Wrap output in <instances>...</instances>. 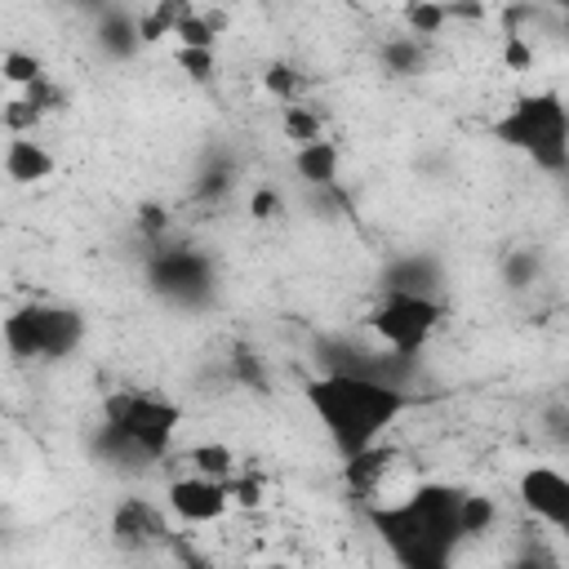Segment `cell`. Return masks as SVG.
<instances>
[{"mask_svg":"<svg viewBox=\"0 0 569 569\" xmlns=\"http://www.w3.org/2000/svg\"><path fill=\"white\" fill-rule=\"evenodd\" d=\"M462 493L458 485L427 480L396 502H369L365 520L396 560V569H453L462 533Z\"/></svg>","mask_w":569,"mask_h":569,"instance_id":"6da1fadb","label":"cell"},{"mask_svg":"<svg viewBox=\"0 0 569 569\" xmlns=\"http://www.w3.org/2000/svg\"><path fill=\"white\" fill-rule=\"evenodd\" d=\"M182 427V405L160 391H111L89 431V458L116 471H147L173 453Z\"/></svg>","mask_w":569,"mask_h":569,"instance_id":"7a4b0ae2","label":"cell"},{"mask_svg":"<svg viewBox=\"0 0 569 569\" xmlns=\"http://www.w3.org/2000/svg\"><path fill=\"white\" fill-rule=\"evenodd\" d=\"M302 400L316 413V422L325 427L329 445L338 449V458H356L365 449H373L382 440V431L405 418L413 409V391L400 387H382L369 378H338V373H316L302 382Z\"/></svg>","mask_w":569,"mask_h":569,"instance_id":"3957f363","label":"cell"},{"mask_svg":"<svg viewBox=\"0 0 569 569\" xmlns=\"http://www.w3.org/2000/svg\"><path fill=\"white\" fill-rule=\"evenodd\" d=\"M489 138L520 160H529L542 178L569 182V102L556 89H533L507 102V111L489 124Z\"/></svg>","mask_w":569,"mask_h":569,"instance_id":"277c9868","label":"cell"},{"mask_svg":"<svg viewBox=\"0 0 569 569\" xmlns=\"http://www.w3.org/2000/svg\"><path fill=\"white\" fill-rule=\"evenodd\" d=\"M89 338V320L71 302H49L31 298L4 316V347L13 360H36V365H58L71 360Z\"/></svg>","mask_w":569,"mask_h":569,"instance_id":"5b68a950","label":"cell"},{"mask_svg":"<svg viewBox=\"0 0 569 569\" xmlns=\"http://www.w3.org/2000/svg\"><path fill=\"white\" fill-rule=\"evenodd\" d=\"M147 289L173 311H209L218 298V262L191 240H160L142 253Z\"/></svg>","mask_w":569,"mask_h":569,"instance_id":"8992f818","label":"cell"},{"mask_svg":"<svg viewBox=\"0 0 569 569\" xmlns=\"http://www.w3.org/2000/svg\"><path fill=\"white\" fill-rule=\"evenodd\" d=\"M311 360L320 373H338V378H369L382 387H400L413 391L422 378V360H405L396 351H387L382 342H365L351 333H320L311 342Z\"/></svg>","mask_w":569,"mask_h":569,"instance_id":"52a82bcc","label":"cell"},{"mask_svg":"<svg viewBox=\"0 0 569 569\" xmlns=\"http://www.w3.org/2000/svg\"><path fill=\"white\" fill-rule=\"evenodd\" d=\"M445 320V298H413V293H378V302L365 316V329L373 342L405 360H422L427 342L436 338Z\"/></svg>","mask_w":569,"mask_h":569,"instance_id":"ba28073f","label":"cell"},{"mask_svg":"<svg viewBox=\"0 0 569 569\" xmlns=\"http://www.w3.org/2000/svg\"><path fill=\"white\" fill-rule=\"evenodd\" d=\"M173 511L156 507L151 498L142 493H124L111 516H107V542L120 551V556H151L160 547H173V525H169Z\"/></svg>","mask_w":569,"mask_h":569,"instance_id":"9c48e42d","label":"cell"},{"mask_svg":"<svg viewBox=\"0 0 569 569\" xmlns=\"http://www.w3.org/2000/svg\"><path fill=\"white\" fill-rule=\"evenodd\" d=\"M516 498L533 520H542L569 538V476L560 467H547V462L525 467L516 480Z\"/></svg>","mask_w":569,"mask_h":569,"instance_id":"30bf717a","label":"cell"},{"mask_svg":"<svg viewBox=\"0 0 569 569\" xmlns=\"http://www.w3.org/2000/svg\"><path fill=\"white\" fill-rule=\"evenodd\" d=\"M445 258L431 249H409L391 253L378 271V293H413V298H440L445 293Z\"/></svg>","mask_w":569,"mask_h":569,"instance_id":"8fae6325","label":"cell"},{"mask_svg":"<svg viewBox=\"0 0 569 569\" xmlns=\"http://www.w3.org/2000/svg\"><path fill=\"white\" fill-rule=\"evenodd\" d=\"M236 493H231V480H204V476H178L169 480L164 489V507L182 520V525H213L231 511Z\"/></svg>","mask_w":569,"mask_h":569,"instance_id":"7c38bea8","label":"cell"},{"mask_svg":"<svg viewBox=\"0 0 569 569\" xmlns=\"http://www.w3.org/2000/svg\"><path fill=\"white\" fill-rule=\"evenodd\" d=\"M93 49L107 62H129L142 49V31H138V13L133 9H93Z\"/></svg>","mask_w":569,"mask_h":569,"instance_id":"4fadbf2b","label":"cell"},{"mask_svg":"<svg viewBox=\"0 0 569 569\" xmlns=\"http://www.w3.org/2000/svg\"><path fill=\"white\" fill-rule=\"evenodd\" d=\"M240 182V160L227 151V147H209L196 164V178H191V196L200 204H222Z\"/></svg>","mask_w":569,"mask_h":569,"instance_id":"5bb4252c","label":"cell"},{"mask_svg":"<svg viewBox=\"0 0 569 569\" xmlns=\"http://www.w3.org/2000/svg\"><path fill=\"white\" fill-rule=\"evenodd\" d=\"M53 173H58V160L40 138H9L4 142V178L9 182L36 187V182H44Z\"/></svg>","mask_w":569,"mask_h":569,"instance_id":"9a60e30c","label":"cell"},{"mask_svg":"<svg viewBox=\"0 0 569 569\" xmlns=\"http://www.w3.org/2000/svg\"><path fill=\"white\" fill-rule=\"evenodd\" d=\"M293 173L311 187V191H338V173H342V151L333 138L293 147Z\"/></svg>","mask_w":569,"mask_h":569,"instance_id":"2e32d148","label":"cell"},{"mask_svg":"<svg viewBox=\"0 0 569 569\" xmlns=\"http://www.w3.org/2000/svg\"><path fill=\"white\" fill-rule=\"evenodd\" d=\"M427 62H431V40H418V36H409V31L387 36V40L378 44V67H382L391 80H413V76L427 71Z\"/></svg>","mask_w":569,"mask_h":569,"instance_id":"e0dca14e","label":"cell"},{"mask_svg":"<svg viewBox=\"0 0 569 569\" xmlns=\"http://www.w3.org/2000/svg\"><path fill=\"white\" fill-rule=\"evenodd\" d=\"M391 462H396V449H387V445H373V449L347 458V462H342V480H347L351 498H373L378 485L387 480Z\"/></svg>","mask_w":569,"mask_h":569,"instance_id":"ac0fdd59","label":"cell"},{"mask_svg":"<svg viewBox=\"0 0 569 569\" xmlns=\"http://www.w3.org/2000/svg\"><path fill=\"white\" fill-rule=\"evenodd\" d=\"M182 458H187L191 476H204V480H236L240 476V462H236L231 445H222V440H200Z\"/></svg>","mask_w":569,"mask_h":569,"instance_id":"d6986e66","label":"cell"},{"mask_svg":"<svg viewBox=\"0 0 569 569\" xmlns=\"http://www.w3.org/2000/svg\"><path fill=\"white\" fill-rule=\"evenodd\" d=\"M227 378H231L236 387L253 391V396H267V391H271V378H267L262 356H258L253 347H244V342L231 347V356H227Z\"/></svg>","mask_w":569,"mask_h":569,"instance_id":"ffe728a7","label":"cell"},{"mask_svg":"<svg viewBox=\"0 0 569 569\" xmlns=\"http://www.w3.org/2000/svg\"><path fill=\"white\" fill-rule=\"evenodd\" d=\"M498 271H502V284H507L511 293H525V289H533L538 276H542V253H538V249H511V253H502Z\"/></svg>","mask_w":569,"mask_h":569,"instance_id":"44dd1931","label":"cell"},{"mask_svg":"<svg viewBox=\"0 0 569 569\" xmlns=\"http://www.w3.org/2000/svg\"><path fill=\"white\" fill-rule=\"evenodd\" d=\"M400 18H405V31H409V36H418V40H431V36H440V31H445V22H453V18H449V4H440V0L405 4V9H400Z\"/></svg>","mask_w":569,"mask_h":569,"instance_id":"7402d4cb","label":"cell"},{"mask_svg":"<svg viewBox=\"0 0 569 569\" xmlns=\"http://www.w3.org/2000/svg\"><path fill=\"white\" fill-rule=\"evenodd\" d=\"M0 76L9 80V84H18L22 93L31 89V84H40L49 71H44V62L36 58V53H27V49H18V44H9L4 53H0Z\"/></svg>","mask_w":569,"mask_h":569,"instance_id":"603a6c76","label":"cell"},{"mask_svg":"<svg viewBox=\"0 0 569 569\" xmlns=\"http://www.w3.org/2000/svg\"><path fill=\"white\" fill-rule=\"evenodd\" d=\"M280 129H284V142H293V147H307V142H320L325 138L320 116L311 107H302V102L280 107Z\"/></svg>","mask_w":569,"mask_h":569,"instance_id":"cb8c5ba5","label":"cell"},{"mask_svg":"<svg viewBox=\"0 0 569 569\" xmlns=\"http://www.w3.org/2000/svg\"><path fill=\"white\" fill-rule=\"evenodd\" d=\"M262 89L289 107V102H298V93H302V71H298L293 62H280V58H276V62L262 67Z\"/></svg>","mask_w":569,"mask_h":569,"instance_id":"d4e9b609","label":"cell"},{"mask_svg":"<svg viewBox=\"0 0 569 569\" xmlns=\"http://www.w3.org/2000/svg\"><path fill=\"white\" fill-rule=\"evenodd\" d=\"M493 520H498L493 498H485V493H462V533H467V542H471V538H485V533L493 529Z\"/></svg>","mask_w":569,"mask_h":569,"instance_id":"484cf974","label":"cell"},{"mask_svg":"<svg viewBox=\"0 0 569 569\" xmlns=\"http://www.w3.org/2000/svg\"><path fill=\"white\" fill-rule=\"evenodd\" d=\"M40 120H44V111L31 107L27 98H9V102H4V133H9V138H36Z\"/></svg>","mask_w":569,"mask_h":569,"instance_id":"4316f807","label":"cell"},{"mask_svg":"<svg viewBox=\"0 0 569 569\" xmlns=\"http://www.w3.org/2000/svg\"><path fill=\"white\" fill-rule=\"evenodd\" d=\"M173 58H178L182 76L196 80V84H209L218 76V49H178Z\"/></svg>","mask_w":569,"mask_h":569,"instance_id":"83f0119b","label":"cell"},{"mask_svg":"<svg viewBox=\"0 0 569 569\" xmlns=\"http://www.w3.org/2000/svg\"><path fill=\"white\" fill-rule=\"evenodd\" d=\"M280 213H284V200H280L276 187H253V191H249V218H253V222H271V218H280Z\"/></svg>","mask_w":569,"mask_h":569,"instance_id":"f1b7e54d","label":"cell"},{"mask_svg":"<svg viewBox=\"0 0 569 569\" xmlns=\"http://www.w3.org/2000/svg\"><path fill=\"white\" fill-rule=\"evenodd\" d=\"M22 98H27L31 107H40L44 116H49V111H62V107H67V93H62V84H53L49 76H44L40 84H31V89H27Z\"/></svg>","mask_w":569,"mask_h":569,"instance_id":"f546056e","label":"cell"},{"mask_svg":"<svg viewBox=\"0 0 569 569\" xmlns=\"http://www.w3.org/2000/svg\"><path fill=\"white\" fill-rule=\"evenodd\" d=\"M502 58H507L511 71H525V67L533 62V44H529V36H502Z\"/></svg>","mask_w":569,"mask_h":569,"instance_id":"4dcf8cb0","label":"cell"},{"mask_svg":"<svg viewBox=\"0 0 569 569\" xmlns=\"http://www.w3.org/2000/svg\"><path fill=\"white\" fill-rule=\"evenodd\" d=\"M231 493H236V502H244V507H258V502H262V485H258L253 476H236V480H231Z\"/></svg>","mask_w":569,"mask_h":569,"instance_id":"1f68e13d","label":"cell"},{"mask_svg":"<svg viewBox=\"0 0 569 569\" xmlns=\"http://www.w3.org/2000/svg\"><path fill=\"white\" fill-rule=\"evenodd\" d=\"M502 569H551V565H547L538 551H516V556H511Z\"/></svg>","mask_w":569,"mask_h":569,"instance_id":"d6a6232c","label":"cell"},{"mask_svg":"<svg viewBox=\"0 0 569 569\" xmlns=\"http://www.w3.org/2000/svg\"><path fill=\"white\" fill-rule=\"evenodd\" d=\"M556 400H560V405H569V378L560 382V396H556Z\"/></svg>","mask_w":569,"mask_h":569,"instance_id":"836d02e7","label":"cell"},{"mask_svg":"<svg viewBox=\"0 0 569 569\" xmlns=\"http://www.w3.org/2000/svg\"><path fill=\"white\" fill-rule=\"evenodd\" d=\"M556 440H560V445L569 449V418H565V427H560V436H556Z\"/></svg>","mask_w":569,"mask_h":569,"instance_id":"e575fe53","label":"cell"},{"mask_svg":"<svg viewBox=\"0 0 569 569\" xmlns=\"http://www.w3.org/2000/svg\"><path fill=\"white\" fill-rule=\"evenodd\" d=\"M262 569H289V565H262Z\"/></svg>","mask_w":569,"mask_h":569,"instance_id":"d590c367","label":"cell"}]
</instances>
